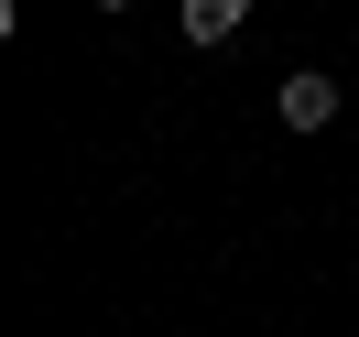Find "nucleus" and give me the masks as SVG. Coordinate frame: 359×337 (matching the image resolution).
Instances as JSON below:
<instances>
[{"mask_svg":"<svg viewBox=\"0 0 359 337\" xmlns=\"http://www.w3.org/2000/svg\"><path fill=\"white\" fill-rule=\"evenodd\" d=\"M272 109H283V131H327V120H337V76L327 66H294Z\"/></svg>","mask_w":359,"mask_h":337,"instance_id":"obj_1","label":"nucleus"},{"mask_svg":"<svg viewBox=\"0 0 359 337\" xmlns=\"http://www.w3.org/2000/svg\"><path fill=\"white\" fill-rule=\"evenodd\" d=\"M175 22H185V44H229V33L250 22V0H185Z\"/></svg>","mask_w":359,"mask_h":337,"instance_id":"obj_2","label":"nucleus"},{"mask_svg":"<svg viewBox=\"0 0 359 337\" xmlns=\"http://www.w3.org/2000/svg\"><path fill=\"white\" fill-rule=\"evenodd\" d=\"M98 11H142V0H98Z\"/></svg>","mask_w":359,"mask_h":337,"instance_id":"obj_3","label":"nucleus"}]
</instances>
